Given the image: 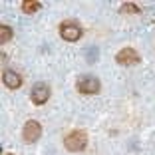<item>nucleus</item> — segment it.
<instances>
[{
	"instance_id": "nucleus-1",
	"label": "nucleus",
	"mask_w": 155,
	"mask_h": 155,
	"mask_svg": "<svg viewBox=\"0 0 155 155\" xmlns=\"http://www.w3.org/2000/svg\"><path fill=\"white\" fill-rule=\"evenodd\" d=\"M64 147L68 151H74V153H80L87 147V133L82 131V129H74L68 135L64 137Z\"/></svg>"
},
{
	"instance_id": "nucleus-2",
	"label": "nucleus",
	"mask_w": 155,
	"mask_h": 155,
	"mask_svg": "<svg viewBox=\"0 0 155 155\" xmlns=\"http://www.w3.org/2000/svg\"><path fill=\"white\" fill-rule=\"evenodd\" d=\"M82 34H84L82 26L78 22H74V20H64L60 24V36L66 42H78L82 38Z\"/></svg>"
},
{
	"instance_id": "nucleus-3",
	"label": "nucleus",
	"mask_w": 155,
	"mask_h": 155,
	"mask_svg": "<svg viewBox=\"0 0 155 155\" xmlns=\"http://www.w3.org/2000/svg\"><path fill=\"white\" fill-rule=\"evenodd\" d=\"M76 87L80 94H97V91L101 90V84L100 80H97L96 76H80L76 82Z\"/></svg>"
},
{
	"instance_id": "nucleus-4",
	"label": "nucleus",
	"mask_w": 155,
	"mask_h": 155,
	"mask_svg": "<svg viewBox=\"0 0 155 155\" xmlns=\"http://www.w3.org/2000/svg\"><path fill=\"white\" fill-rule=\"evenodd\" d=\"M42 135V125L36 121V119H28L24 123V129H22V139L24 143H36Z\"/></svg>"
},
{
	"instance_id": "nucleus-5",
	"label": "nucleus",
	"mask_w": 155,
	"mask_h": 155,
	"mask_svg": "<svg viewBox=\"0 0 155 155\" xmlns=\"http://www.w3.org/2000/svg\"><path fill=\"white\" fill-rule=\"evenodd\" d=\"M30 100H32L36 105L46 104V101L50 100V86H48L46 82H38V84H34L32 91H30Z\"/></svg>"
},
{
	"instance_id": "nucleus-6",
	"label": "nucleus",
	"mask_w": 155,
	"mask_h": 155,
	"mask_svg": "<svg viewBox=\"0 0 155 155\" xmlns=\"http://www.w3.org/2000/svg\"><path fill=\"white\" fill-rule=\"evenodd\" d=\"M115 62L121 66H133L139 62V54H137L133 48H123V50L117 52V56H115Z\"/></svg>"
},
{
	"instance_id": "nucleus-7",
	"label": "nucleus",
	"mask_w": 155,
	"mask_h": 155,
	"mask_svg": "<svg viewBox=\"0 0 155 155\" xmlns=\"http://www.w3.org/2000/svg\"><path fill=\"white\" fill-rule=\"evenodd\" d=\"M2 82H4V86L8 87V90H18V87L22 86V76H20L18 72H14V70H4Z\"/></svg>"
},
{
	"instance_id": "nucleus-8",
	"label": "nucleus",
	"mask_w": 155,
	"mask_h": 155,
	"mask_svg": "<svg viewBox=\"0 0 155 155\" xmlns=\"http://www.w3.org/2000/svg\"><path fill=\"white\" fill-rule=\"evenodd\" d=\"M40 8H42V4L36 2V0H24V2H22V10L26 14H34L36 10H40Z\"/></svg>"
},
{
	"instance_id": "nucleus-9",
	"label": "nucleus",
	"mask_w": 155,
	"mask_h": 155,
	"mask_svg": "<svg viewBox=\"0 0 155 155\" xmlns=\"http://www.w3.org/2000/svg\"><path fill=\"white\" fill-rule=\"evenodd\" d=\"M10 40H12V30H10L6 24H2V26H0V42L6 44V42H10Z\"/></svg>"
},
{
	"instance_id": "nucleus-10",
	"label": "nucleus",
	"mask_w": 155,
	"mask_h": 155,
	"mask_svg": "<svg viewBox=\"0 0 155 155\" xmlns=\"http://www.w3.org/2000/svg\"><path fill=\"white\" fill-rule=\"evenodd\" d=\"M121 12H139V6H137V4H129V2H125V4L121 6Z\"/></svg>"
},
{
	"instance_id": "nucleus-11",
	"label": "nucleus",
	"mask_w": 155,
	"mask_h": 155,
	"mask_svg": "<svg viewBox=\"0 0 155 155\" xmlns=\"http://www.w3.org/2000/svg\"><path fill=\"white\" fill-rule=\"evenodd\" d=\"M8 155H12V153H8Z\"/></svg>"
}]
</instances>
